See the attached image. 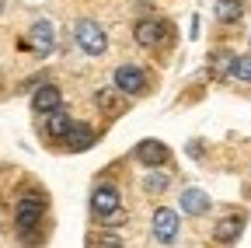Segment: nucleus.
I'll use <instances>...</instances> for the list:
<instances>
[{"mask_svg": "<svg viewBox=\"0 0 251 248\" xmlns=\"http://www.w3.org/2000/svg\"><path fill=\"white\" fill-rule=\"evenodd\" d=\"M42 213H46V196H39V193L21 196L18 206H14V224H18V231H21V234H31V231L39 227Z\"/></svg>", "mask_w": 251, "mask_h": 248, "instance_id": "nucleus-1", "label": "nucleus"}, {"mask_svg": "<svg viewBox=\"0 0 251 248\" xmlns=\"http://www.w3.org/2000/svg\"><path fill=\"white\" fill-rule=\"evenodd\" d=\"M74 35H77V46H80L87 56H101V53L108 49V39H105V32H101V25L91 21V18H80V21H77Z\"/></svg>", "mask_w": 251, "mask_h": 248, "instance_id": "nucleus-2", "label": "nucleus"}, {"mask_svg": "<svg viewBox=\"0 0 251 248\" xmlns=\"http://www.w3.org/2000/svg\"><path fill=\"white\" fill-rule=\"evenodd\" d=\"M119 189L115 185H98V189L91 193V213L98 217V220H112V217H119Z\"/></svg>", "mask_w": 251, "mask_h": 248, "instance_id": "nucleus-3", "label": "nucleus"}, {"mask_svg": "<svg viewBox=\"0 0 251 248\" xmlns=\"http://www.w3.org/2000/svg\"><path fill=\"white\" fill-rule=\"evenodd\" d=\"M178 231H181V220H178V213L171 206H161L153 213V238L161 241V245H175L178 241Z\"/></svg>", "mask_w": 251, "mask_h": 248, "instance_id": "nucleus-4", "label": "nucleus"}, {"mask_svg": "<svg viewBox=\"0 0 251 248\" xmlns=\"http://www.w3.org/2000/svg\"><path fill=\"white\" fill-rule=\"evenodd\" d=\"M59 105H63V95H59V87H56V84H42V87L31 91V112L52 115Z\"/></svg>", "mask_w": 251, "mask_h": 248, "instance_id": "nucleus-5", "label": "nucleus"}, {"mask_svg": "<svg viewBox=\"0 0 251 248\" xmlns=\"http://www.w3.org/2000/svg\"><path fill=\"white\" fill-rule=\"evenodd\" d=\"M143 84H147V77H143V67H136V63H126L115 70V87L122 95H140Z\"/></svg>", "mask_w": 251, "mask_h": 248, "instance_id": "nucleus-6", "label": "nucleus"}, {"mask_svg": "<svg viewBox=\"0 0 251 248\" xmlns=\"http://www.w3.org/2000/svg\"><path fill=\"white\" fill-rule=\"evenodd\" d=\"M133 39H136L140 46H157L161 39H168V25L157 21V18H143V21H136V28H133Z\"/></svg>", "mask_w": 251, "mask_h": 248, "instance_id": "nucleus-7", "label": "nucleus"}, {"mask_svg": "<svg viewBox=\"0 0 251 248\" xmlns=\"http://www.w3.org/2000/svg\"><path fill=\"white\" fill-rule=\"evenodd\" d=\"M31 49H35L39 56H49L52 49H56V28L42 18V21H35V25H31Z\"/></svg>", "mask_w": 251, "mask_h": 248, "instance_id": "nucleus-8", "label": "nucleus"}, {"mask_svg": "<svg viewBox=\"0 0 251 248\" xmlns=\"http://www.w3.org/2000/svg\"><path fill=\"white\" fill-rule=\"evenodd\" d=\"M241 231H244V213H230V217H224V220L216 224L213 238H216L220 245H234V241L241 238Z\"/></svg>", "mask_w": 251, "mask_h": 248, "instance_id": "nucleus-9", "label": "nucleus"}, {"mask_svg": "<svg viewBox=\"0 0 251 248\" xmlns=\"http://www.w3.org/2000/svg\"><path fill=\"white\" fill-rule=\"evenodd\" d=\"M136 158H140L143 165H150V168H161V165L171 158V150H168L161 140H143V143L136 147Z\"/></svg>", "mask_w": 251, "mask_h": 248, "instance_id": "nucleus-10", "label": "nucleus"}, {"mask_svg": "<svg viewBox=\"0 0 251 248\" xmlns=\"http://www.w3.org/2000/svg\"><path fill=\"white\" fill-rule=\"evenodd\" d=\"M94 143V130L87 126V122H74V126H70V133L67 137H63V147H67V150H87Z\"/></svg>", "mask_w": 251, "mask_h": 248, "instance_id": "nucleus-11", "label": "nucleus"}, {"mask_svg": "<svg viewBox=\"0 0 251 248\" xmlns=\"http://www.w3.org/2000/svg\"><path fill=\"white\" fill-rule=\"evenodd\" d=\"M178 206H181L185 213H192V217H202V213L209 210V196H206L202 189H185L181 199H178Z\"/></svg>", "mask_w": 251, "mask_h": 248, "instance_id": "nucleus-12", "label": "nucleus"}, {"mask_svg": "<svg viewBox=\"0 0 251 248\" xmlns=\"http://www.w3.org/2000/svg\"><path fill=\"white\" fill-rule=\"evenodd\" d=\"M70 126H74V119L63 112V109H56V112L49 115V122H46V133H49L52 140H63V137L70 133Z\"/></svg>", "mask_w": 251, "mask_h": 248, "instance_id": "nucleus-13", "label": "nucleus"}, {"mask_svg": "<svg viewBox=\"0 0 251 248\" xmlns=\"http://www.w3.org/2000/svg\"><path fill=\"white\" fill-rule=\"evenodd\" d=\"M241 14H244L241 0H216V18L220 21H237Z\"/></svg>", "mask_w": 251, "mask_h": 248, "instance_id": "nucleus-14", "label": "nucleus"}, {"mask_svg": "<svg viewBox=\"0 0 251 248\" xmlns=\"http://www.w3.org/2000/svg\"><path fill=\"white\" fill-rule=\"evenodd\" d=\"M168 185H171V178H168L164 171H150V175L143 178V189H147V193H153V196H157V193H164Z\"/></svg>", "mask_w": 251, "mask_h": 248, "instance_id": "nucleus-15", "label": "nucleus"}, {"mask_svg": "<svg viewBox=\"0 0 251 248\" xmlns=\"http://www.w3.org/2000/svg\"><path fill=\"white\" fill-rule=\"evenodd\" d=\"M230 74H234L237 81L251 84V56H234V67H230Z\"/></svg>", "mask_w": 251, "mask_h": 248, "instance_id": "nucleus-16", "label": "nucleus"}, {"mask_svg": "<svg viewBox=\"0 0 251 248\" xmlns=\"http://www.w3.org/2000/svg\"><path fill=\"white\" fill-rule=\"evenodd\" d=\"M98 109H101V112H108V115H112V112H119V102L112 98V91H98Z\"/></svg>", "mask_w": 251, "mask_h": 248, "instance_id": "nucleus-17", "label": "nucleus"}, {"mask_svg": "<svg viewBox=\"0 0 251 248\" xmlns=\"http://www.w3.org/2000/svg\"><path fill=\"white\" fill-rule=\"evenodd\" d=\"M4 7H7V0H0V14H4Z\"/></svg>", "mask_w": 251, "mask_h": 248, "instance_id": "nucleus-18", "label": "nucleus"}]
</instances>
